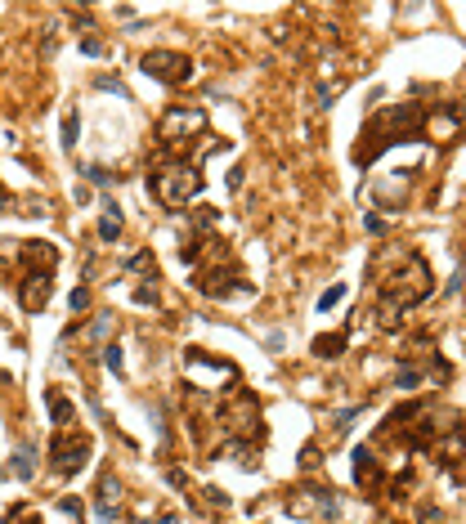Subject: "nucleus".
Listing matches in <instances>:
<instances>
[{
	"label": "nucleus",
	"mask_w": 466,
	"mask_h": 524,
	"mask_svg": "<svg viewBox=\"0 0 466 524\" xmlns=\"http://www.w3.org/2000/svg\"><path fill=\"white\" fill-rule=\"evenodd\" d=\"M372 283H377V309L372 314L382 327H395L399 314H408L413 305H422L435 291L431 264L417 251H403V247H386L372 255Z\"/></svg>",
	"instance_id": "f257e3e1"
},
{
	"label": "nucleus",
	"mask_w": 466,
	"mask_h": 524,
	"mask_svg": "<svg viewBox=\"0 0 466 524\" xmlns=\"http://www.w3.org/2000/svg\"><path fill=\"white\" fill-rule=\"evenodd\" d=\"M422 121H426V108H422V103H390V108H382V113L363 126L359 148H354V162H359V166H372L386 148L417 139V135H422Z\"/></svg>",
	"instance_id": "f03ea898"
},
{
	"label": "nucleus",
	"mask_w": 466,
	"mask_h": 524,
	"mask_svg": "<svg viewBox=\"0 0 466 524\" xmlns=\"http://www.w3.org/2000/svg\"><path fill=\"white\" fill-rule=\"evenodd\" d=\"M149 188H153V198L166 206V211H180L184 202H193L202 193V175H198V162H166V166H157L153 175H149Z\"/></svg>",
	"instance_id": "7ed1b4c3"
},
{
	"label": "nucleus",
	"mask_w": 466,
	"mask_h": 524,
	"mask_svg": "<svg viewBox=\"0 0 466 524\" xmlns=\"http://www.w3.org/2000/svg\"><path fill=\"white\" fill-rule=\"evenodd\" d=\"M215 421L225 426L229 444H256L265 440V417H260V399L247 395V390H233V395L220 404Z\"/></svg>",
	"instance_id": "20e7f679"
},
{
	"label": "nucleus",
	"mask_w": 466,
	"mask_h": 524,
	"mask_svg": "<svg viewBox=\"0 0 466 524\" xmlns=\"http://www.w3.org/2000/svg\"><path fill=\"white\" fill-rule=\"evenodd\" d=\"M184 385L198 395H220V385H238V368L229 359H215L206 350H184Z\"/></svg>",
	"instance_id": "39448f33"
},
{
	"label": "nucleus",
	"mask_w": 466,
	"mask_h": 524,
	"mask_svg": "<svg viewBox=\"0 0 466 524\" xmlns=\"http://www.w3.org/2000/svg\"><path fill=\"white\" fill-rule=\"evenodd\" d=\"M206 135V113L202 108H166L157 121V143L162 148H180L184 139H202Z\"/></svg>",
	"instance_id": "423d86ee"
},
{
	"label": "nucleus",
	"mask_w": 466,
	"mask_h": 524,
	"mask_svg": "<svg viewBox=\"0 0 466 524\" xmlns=\"http://www.w3.org/2000/svg\"><path fill=\"white\" fill-rule=\"evenodd\" d=\"M94 453V440L85 430H58L50 440V461H54V475H77Z\"/></svg>",
	"instance_id": "0eeeda50"
},
{
	"label": "nucleus",
	"mask_w": 466,
	"mask_h": 524,
	"mask_svg": "<svg viewBox=\"0 0 466 524\" xmlns=\"http://www.w3.org/2000/svg\"><path fill=\"white\" fill-rule=\"evenodd\" d=\"M139 68L149 72L153 81H162V85H184L193 77V58L180 54V50H149L139 58Z\"/></svg>",
	"instance_id": "6e6552de"
},
{
	"label": "nucleus",
	"mask_w": 466,
	"mask_h": 524,
	"mask_svg": "<svg viewBox=\"0 0 466 524\" xmlns=\"http://www.w3.org/2000/svg\"><path fill=\"white\" fill-rule=\"evenodd\" d=\"M287 511L291 516H305V520H332L341 511V502H336L332 489H323V484H305V489H296L287 497Z\"/></svg>",
	"instance_id": "1a4fd4ad"
},
{
	"label": "nucleus",
	"mask_w": 466,
	"mask_h": 524,
	"mask_svg": "<svg viewBox=\"0 0 466 524\" xmlns=\"http://www.w3.org/2000/svg\"><path fill=\"white\" fill-rule=\"evenodd\" d=\"M54 296V274H41V269H27L23 274V283H18V305L27 314H41L45 305H50Z\"/></svg>",
	"instance_id": "9d476101"
},
{
	"label": "nucleus",
	"mask_w": 466,
	"mask_h": 524,
	"mask_svg": "<svg viewBox=\"0 0 466 524\" xmlns=\"http://www.w3.org/2000/svg\"><path fill=\"white\" fill-rule=\"evenodd\" d=\"M422 135H426V139H439V143L458 139V135H462V113H458V103H444V108H435V113H426Z\"/></svg>",
	"instance_id": "9b49d317"
},
{
	"label": "nucleus",
	"mask_w": 466,
	"mask_h": 524,
	"mask_svg": "<svg viewBox=\"0 0 466 524\" xmlns=\"http://www.w3.org/2000/svg\"><path fill=\"white\" fill-rule=\"evenodd\" d=\"M18 260H23V274H27V269L54 274V264H58V251L50 247V242H18Z\"/></svg>",
	"instance_id": "f8f14e48"
},
{
	"label": "nucleus",
	"mask_w": 466,
	"mask_h": 524,
	"mask_svg": "<svg viewBox=\"0 0 466 524\" xmlns=\"http://www.w3.org/2000/svg\"><path fill=\"white\" fill-rule=\"evenodd\" d=\"M354 484H359V489H367V493L382 489V466H377V457L367 453V448H359V453H354Z\"/></svg>",
	"instance_id": "ddd939ff"
},
{
	"label": "nucleus",
	"mask_w": 466,
	"mask_h": 524,
	"mask_svg": "<svg viewBox=\"0 0 466 524\" xmlns=\"http://www.w3.org/2000/svg\"><path fill=\"white\" fill-rule=\"evenodd\" d=\"M350 345V332H332V336H318L314 340V359H336L341 350Z\"/></svg>",
	"instance_id": "4468645a"
},
{
	"label": "nucleus",
	"mask_w": 466,
	"mask_h": 524,
	"mask_svg": "<svg viewBox=\"0 0 466 524\" xmlns=\"http://www.w3.org/2000/svg\"><path fill=\"white\" fill-rule=\"evenodd\" d=\"M45 408H50L54 426H68V421H72V412H77V408L68 404V395H63V390H50V395H45Z\"/></svg>",
	"instance_id": "2eb2a0df"
},
{
	"label": "nucleus",
	"mask_w": 466,
	"mask_h": 524,
	"mask_svg": "<svg viewBox=\"0 0 466 524\" xmlns=\"http://www.w3.org/2000/svg\"><path fill=\"white\" fill-rule=\"evenodd\" d=\"M113 327H117V319H113V314H99V319H90V323L81 327V336H85V340H99V336H108V332H113Z\"/></svg>",
	"instance_id": "dca6fc26"
},
{
	"label": "nucleus",
	"mask_w": 466,
	"mask_h": 524,
	"mask_svg": "<svg viewBox=\"0 0 466 524\" xmlns=\"http://www.w3.org/2000/svg\"><path fill=\"white\" fill-rule=\"evenodd\" d=\"M99 238H103V242H117V238H121V215H117L113 202H108V215L99 220Z\"/></svg>",
	"instance_id": "f3484780"
},
{
	"label": "nucleus",
	"mask_w": 466,
	"mask_h": 524,
	"mask_svg": "<svg viewBox=\"0 0 466 524\" xmlns=\"http://www.w3.org/2000/svg\"><path fill=\"white\" fill-rule=\"evenodd\" d=\"M5 524H41V516H36V511L23 502V506H14V511L5 516Z\"/></svg>",
	"instance_id": "a211bd4d"
},
{
	"label": "nucleus",
	"mask_w": 466,
	"mask_h": 524,
	"mask_svg": "<svg viewBox=\"0 0 466 524\" xmlns=\"http://www.w3.org/2000/svg\"><path fill=\"white\" fill-rule=\"evenodd\" d=\"M341 300H346V283H336V287H327V291H323V296H318V309H323V314H327V309H332V305H341Z\"/></svg>",
	"instance_id": "6ab92c4d"
},
{
	"label": "nucleus",
	"mask_w": 466,
	"mask_h": 524,
	"mask_svg": "<svg viewBox=\"0 0 466 524\" xmlns=\"http://www.w3.org/2000/svg\"><path fill=\"white\" fill-rule=\"evenodd\" d=\"M58 511H63L68 520H77L81 524V516H85V506H81V497H58Z\"/></svg>",
	"instance_id": "aec40b11"
},
{
	"label": "nucleus",
	"mask_w": 466,
	"mask_h": 524,
	"mask_svg": "<svg viewBox=\"0 0 466 524\" xmlns=\"http://www.w3.org/2000/svg\"><path fill=\"white\" fill-rule=\"evenodd\" d=\"M14 475H18V480H32V475H36V466H32V453H27V448H23V453L14 457Z\"/></svg>",
	"instance_id": "412c9836"
},
{
	"label": "nucleus",
	"mask_w": 466,
	"mask_h": 524,
	"mask_svg": "<svg viewBox=\"0 0 466 524\" xmlns=\"http://www.w3.org/2000/svg\"><path fill=\"white\" fill-rule=\"evenodd\" d=\"M77 139H81V121H77V117L68 113V121H63V143L72 148V143H77Z\"/></svg>",
	"instance_id": "4be33fe9"
},
{
	"label": "nucleus",
	"mask_w": 466,
	"mask_h": 524,
	"mask_svg": "<svg viewBox=\"0 0 466 524\" xmlns=\"http://www.w3.org/2000/svg\"><path fill=\"white\" fill-rule=\"evenodd\" d=\"M103 368L121 376V350H117V345H103Z\"/></svg>",
	"instance_id": "5701e85b"
},
{
	"label": "nucleus",
	"mask_w": 466,
	"mask_h": 524,
	"mask_svg": "<svg viewBox=\"0 0 466 524\" xmlns=\"http://www.w3.org/2000/svg\"><path fill=\"white\" fill-rule=\"evenodd\" d=\"M68 305H72V314H77V309H90V287H77V291L68 296Z\"/></svg>",
	"instance_id": "b1692460"
},
{
	"label": "nucleus",
	"mask_w": 466,
	"mask_h": 524,
	"mask_svg": "<svg viewBox=\"0 0 466 524\" xmlns=\"http://www.w3.org/2000/svg\"><path fill=\"white\" fill-rule=\"evenodd\" d=\"M81 175H90V184H113V175L103 166H81Z\"/></svg>",
	"instance_id": "393cba45"
},
{
	"label": "nucleus",
	"mask_w": 466,
	"mask_h": 524,
	"mask_svg": "<svg viewBox=\"0 0 466 524\" xmlns=\"http://www.w3.org/2000/svg\"><path fill=\"white\" fill-rule=\"evenodd\" d=\"M417 381H422V372H417V368H399V390H413Z\"/></svg>",
	"instance_id": "a878e982"
},
{
	"label": "nucleus",
	"mask_w": 466,
	"mask_h": 524,
	"mask_svg": "<svg viewBox=\"0 0 466 524\" xmlns=\"http://www.w3.org/2000/svg\"><path fill=\"white\" fill-rule=\"evenodd\" d=\"M81 54H103V41H99V36H85V41H81Z\"/></svg>",
	"instance_id": "bb28decb"
},
{
	"label": "nucleus",
	"mask_w": 466,
	"mask_h": 524,
	"mask_svg": "<svg viewBox=\"0 0 466 524\" xmlns=\"http://www.w3.org/2000/svg\"><path fill=\"white\" fill-rule=\"evenodd\" d=\"M206 497H211V506H220V511L229 506V493L225 489H206Z\"/></svg>",
	"instance_id": "cd10ccee"
},
{
	"label": "nucleus",
	"mask_w": 466,
	"mask_h": 524,
	"mask_svg": "<svg viewBox=\"0 0 466 524\" xmlns=\"http://www.w3.org/2000/svg\"><path fill=\"white\" fill-rule=\"evenodd\" d=\"M0 211H18V198L9 188H0Z\"/></svg>",
	"instance_id": "c85d7f7f"
},
{
	"label": "nucleus",
	"mask_w": 466,
	"mask_h": 524,
	"mask_svg": "<svg viewBox=\"0 0 466 524\" xmlns=\"http://www.w3.org/2000/svg\"><path fill=\"white\" fill-rule=\"evenodd\" d=\"M314 457H318V448H305V453H301V466H305V471H314V466H318Z\"/></svg>",
	"instance_id": "c756f323"
},
{
	"label": "nucleus",
	"mask_w": 466,
	"mask_h": 524,
	"mask_svg": "<svg viewBox=\"0 0 466 524\" xmlns=\"http://www.w3.org/2000/svg\"><path fill=\"white\" fill-rule=\"evenodd\" d=\"M157 524H180V520H175V516H162V520H157Z\"/></svg>",
	"instance_id": "7c9ffc66"
}]
</instances>
